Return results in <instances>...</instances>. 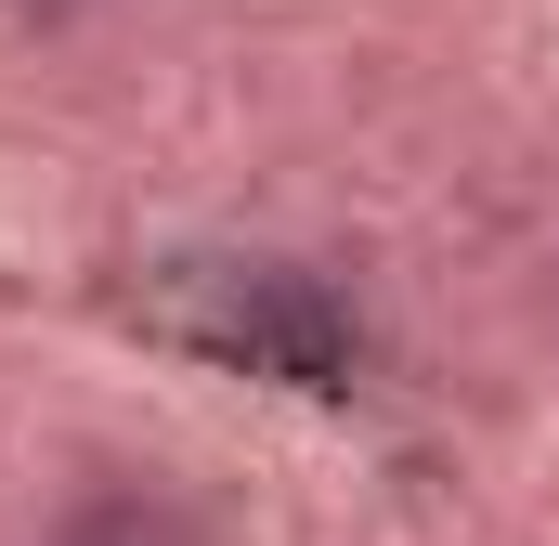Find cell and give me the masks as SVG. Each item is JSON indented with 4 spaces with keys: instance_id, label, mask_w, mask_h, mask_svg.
I'll use <instances>...</instances> for the list:
<instances>
[{
    "instance_id": "6da1fadb",
    "label": "cell",
    "mask_w": 559,
    "mask_h": 546,
    "mask_svg": "<svg viewBox=\"0 0 559 546\" xmlns=\"http://www.w3.org/2000/svg\"><path fill=\"white\" fill-rule=\"evenodd\" d=\"M52 546H209V521H195L169 482H92V495L52 521Z\"/></svg>"
}]
</instances>
